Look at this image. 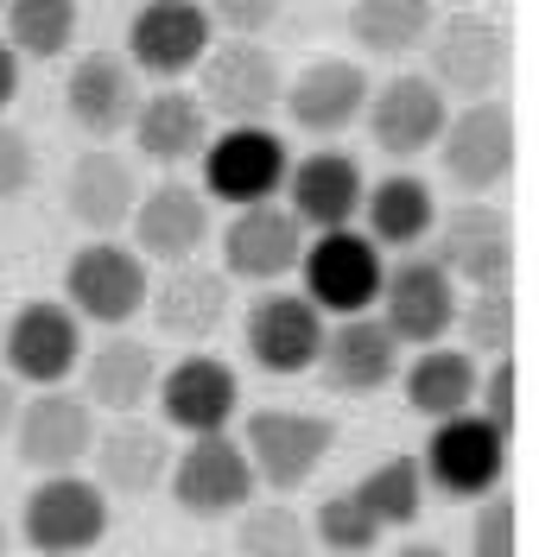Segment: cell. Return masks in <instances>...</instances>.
Returning a JSON list of instances; mask_svg holds the SVG:
<instances>
[{"mask_svg": "<svg viewBox=\"0 0 539 557\" xmlns=\"http://www.w3.org/2000/svg\"><path fill=\"white\" fill-rule=\"evenodd\" d=\"M426 76L438 96H464V102H495L507 76V33L495 13H476V7H457V13H438L431 20L426 45Z\"/></svg>", "mask_w": 539, "mask_h": 557, "instance_id": "obj_1", "label": "cell"}, {"mask_svg": "<svg viewBox=\"0 0 539 557\" xmlns=\"http://www.w3.org/2000/svg\"><path fill=\"white\" fill-rule=\"evenodd\" d=\"M235 444L248 456L254 487L267 494H298L323 469V456L336 450V418L323 412H298V406H260V412L242 418Z\"/></svg>", "mask_w": 539, "mask_h": 557, "instance_id": "obj_2", "label": "cell"}, {"mask_svg": "<svg viewBox=\"0 0 539 557\" xmlns=\"http://www.w3.org/2000/svg\"><path fill=\"white\" fill-rule=\"evenodd\" d=\"M210 121L222 127H273L280 96H286V70L267 45H242V38H216L210 58L197 64V89H191Z\"/></svg>", "mask_w": 539, "mask_h": 557, "instance_id": "obj_3", "label": "cell"}, {"mask_svg": "<svg viewBox=\"0 0 539 557\" xmlns=\"http://www.w3.org/2000/svg\"><path fill=\"white\" fill-rule=\"evenodd\" d=\"M381 247L368 242L362 228H336V235H305V260H298V278H305V305L323 317V323H350V317H368L375 298H381Z\"/></svg>", "mask_w": 539, "mask_h": 557, "instance_id": "obj_4", "label": "cell"}, {"mask_svg": "<svg viewBox=\"0 0 539 557\" xmlns=\"http://www.w3.org/2000/svg\"><path fill=\"white\" fill-rule=\"evenodd\" d=\"M204 197L229 209H254V203H280L292 172V152L280 127H216L210 146H204Z\"/></svg>", "mask_w": 539, "mask_h": 557, "instance_id": "obj_5", "label": "cell"}, {"mask_svg": "<svg viewBox=\"0 0 539 557\" xmlns=\"http://www.w3.org/2000/svg\"><path fill=\"white\" fill-rule=\"evenodd\" d=\"M83 368V323L64 311V298H26L0 323V374L13 386L51 393Z\"/></svg>", "mask_w": 539, "mask_h": 557, "instance_id": "obj_6", "label": "cell"}, {"mask_svg": "<svg viewBox=\"0 0 539 557\" xmlns=\"http://www.w3.org/2000/svg\"><path fill=\"white\" fill-rule=\"evenodd\" d=\"M146 260L127 242H83L64 267V311L76 323H96V330H127L146 311Z\"/></svg>", "mask_w": 539, "mask_h": 557, "instance_id": "obj_7", "label": "cell"}, {"mask_svg": "<svg viewBox=\"0 0 539 557\" xmlns=\"http://www.w3.org/2000/svg\"><path fill=\"white\" fill-rule=\"evenodd\" d=\"M114 525L108 494L89 475H38L33 494L20 500V539L38 557H83L96 552Z\"/></svg>", "mask_w": 539, "mask_h": 557, "instance_id": "obj_8", "label": "cell"}, {"mask_svg": "<svg viewBox=\"0 0 539 557\" xmlns=\"http://www.w3.org/2000/svg\"><path fill=\"white\" fill-rule=\"evenodd\" d=\"M216 26H210V7L197 0H146L140 13L127 20V51L121 64L134 76H152L159 89H179V76L210 58Z\"/></svg>", "mask_w": 539, "mask_h": 557, "instance_id": "obj_9", "label": "cell"}, {"mask_svg": "<svg viewBox=\"0 0 539 557\" xmlns=\"http://www.w3.org/2000/svg\"><path fill=\"white\" fill-rule=\"evenodd\" d=\"M438 165L444 177L469 190V197H489V190H502L507 172H514V152H520V134H514V114L507 102H464L451 108V121H444V134H438Z\"/></svg>", "mask_w": 539, "mask_h": 557, "instance_id": "obj_10", "label": "cell"}, {"mask_svg": "<svg viewBox=\"0 0 539 557\" xmlns=\"http://www.w3.org/2000/svg\"><path fill=\"white\" fill-rule=\"evenodd\" d=\"M438 242V273L457 292H507L514 278V222L502 215V203H464L451 215H438L431 228Z\"/></svg>", "mask_w": 539, "mask_h": 557, "instance_id": "obj_11", "label": "cell"}, {"mask_svg": "<svg viewBox=\"0 0 539 557\" xmlns=\"http://www.w3.org/2000/svg\"><path fill=\"white\" fill-rule=\"evenodd\" d=\"M96 412L83 406V393L71 386H51V393H33L20 399V418H13V450L33 475H83V462L96 450Z\"/></svg>", "mask_w": 539, "mask_h": 557, "instance_id": "obj_12", "label": "cell"}, {"mask_svg": "<svg viewBox=\"0 0 539 557\" xmlns=\"http://www.w3.org/2000/svg\"><path fill=\"white\" fill-rule=\"evenodd\" d=\"M457 285L438 273L431 253H413V260H394L381 273V298H375V317L381 330L394 336L400 348H438L457 323Z\"/></svg>", "mask_w": 539, "mask_h": 557, "instance_id": "obj_13", "label": "cell"}, {"mask_svg": "<svg viewBox=\"0 0 539 557\" xmlns=\"http://www.w3.org/2000/svg\"><path fill=\"white\" fill-rule=\"evenodd\" d=\"M172 500H179L191 520H229V513H242L254 507V469L242 444H235V431H222V437H191L184 450H172Z\"/></svg>", "mask_w": 539, "mask_h": 557, "instance_id": "obj_14", "label": "cell"}, {"mask_svg": "<svg viewBox=\"0 0 539 557\" xmlns=\"http://www.w3.org/2000/svg\"><path fill=\"white\" fill-rule=\"evenodd\" d=\"M152 406L166 418V431L184 437H222L242 412V381L222 355H179L172 368H159Z\"/></svg>", "mask_w": 539, "mask_h": 557, "instance_id": "obj_15", "label": "cell"}, {"mask_svg": "<svg viewBox=\"0 0 539 557\" xmlns=\"http://www.w3.org/2000/svg\"><path fill=\"white\" fill-rule=\"evenodd\" d=\"M502 469H507V437H495L476 412L431 424L426 450H419L426 487L457 494V500H489V494H502Z\"/></svg>", "mask_w": 539, "mask_h": 557, "instance_id": "obj_16", "label": "cell"}, {"mask_svg": "<svg viewBox=\"0 0 539 557\" xmlns=\"http://www.w3.org/2000/svg\"><path fill=\"white\" fill-rule=\"evenodd\" d=\"M305 260V228L286 215V203H254L222 222V278L280 292V278L298 273Z\"/></svg>", "mask_w": 539, "mask_h": 557, "instance_id": "obj_17", "label": "cell"}, {"mask_svg": "<svg viewBox=\"0 0 539 557\" xmlns=\"http://www.w3.org/2000/svg\"><path fill=\"white\" fill-rule=\"evenodd\" d=\"M323 330H330V323H323L298 292H260L248 305V317H242V343H248L254 368H260V374H280V381L318 368Z\"/></svg>", "mask_w": 539, "mask_h": 557, "instance_id": "obj_18", "label": "cell"}, {"mask_svg": "<svg viewBox=\"0 0 539 557\" xmlns=\"http://www.w3.org/2000/svg\"><path fill=\"white\" fill-rule=\"evenodd\" d=\"M127 228H134V253H140V260L184 267V260H197L204 242L216 235V209H210V197H204L197 184L166 177V184L140 190V209H134Z\"/></svg>", "mask_w": 539, "mask_h": 557, "instance_id": "obj_19", "label": "cell"}, {"mask_svg": "<svg viewBox=\"0 0 539 557\" xmlns=\"http://www.w3.org/2000/svg\"><path fill=\"white\" fill-rule=\"evenodd\" d=\"M362 121H368V139H375L388 159H419V152L438 146L444 121H451V102L431 89L419 70H400V76H388V83L368 89Z\"/></svg>", "mask_w": 539, "mask_h": 557, "instance_id": "obj_20", "label": "cell"}, {"mask_svg": "<svg viewBox=\"0 0 539 557\" xmlns=\"http://www.w3.org/2000/svg\"><path fill=\"white\" fill-rule=\"evenodd\" d=\"M64 209H71L76 228H89L96 242H114L134 222V209H140V172H134V159L114 152V146H83L71 177H64Z\"/></svg>", "mask_w": 539, "mask_h": 557, "instance_id": "obj_21", "label": "cell"}, {"mask_svg": "<svg viewBox=\"0 0 539 557\" xmlns=\"http://www.w3.org/2000/svg\"><path fill=\"white\" fill-rule=\"evenodd\" d=\"M362 190H368V177L350 152H305L298 165L286 172V215L305 228V235H336V228H350L362 215Z\"/></svg>", "mask_w": 539, "mask_h": 557, "instance_id": "obj_22", "label": "cell"}, {"mask_svg": "<svg viewBox=\"0 0 539 557\" xmlns=\"http://www.w3.org/2000/svg\"><path fill=\"white\" fill-rule=\"evenodd\" d=\"M229 305H235V285L222 278V267H204V260L172 267V273L146 292L152 330L172 336V343H191V348H204L229 323Z\"/></svg>", "mask_w": 539, "mask_h": 557, "instance_id": "obj_23", "label": "cell"}, {"mask_svg": "<svg viewBox=\"0 0 539 557\" xmlns=\"http://www.w3.org/2000/svg\"><path fill=\"white\" fill-rule=\"evenodd\" d=\"M368 70L356 58H311V64L298 70L286 83V96H280V114H286L298 134H343V127H356L362 108H368Z\"/></svg>", "mask_w": 539, "mask_h": 557, "instance_id": "obj_24", "label": "cell"}, {"mask_svg": "<svg viewBox=\"0 0 539 557\" xmlns=\"http://www.w3.org/2000/svg\"><path fill=\"white\" fill-rule=\"evenodd\" d=\"M64 108H71V121L83 134L108 146V139H121L134 127V114H140V76L121 64L114 51H83L64 76Z\"/></svg>", "mask_w": 539, "mask_h": 557, "instance_id": "obj_25", "label": "cell"}, {"mask_svg": "<svg viewBox=\"0 0 539 557\" xmlns=\"http://www.w3.org/2000/svg\"><path fill=\"white\" fill-rule=\"evenodd\" d=\"M83 406L89 412H108V418H140V406H152V386H159V355L114 330L102 336L96 348H83Z\"/></svg>", "mask_w": 539, "mask_h": 557, "instance_id": "obj_26", "label": "cell"}, {"mask_svg": "<svg viewBox=\"0 0 539 557\" xmlns=\"http://www.w3.org/2000/svg\"><path fill=\"white\" fill-rule=\"evenodd\" d=\"M400 368H406V355H400V343L381 330V317H350V323H330L323 330V348H318V368L311 374H323V386L330 393H381V386L400 381Z\"/></svg>", "mask_w": 539, "mask_h": 557, "instance_id": "obj_27", "label": "cell"}, {"mask_svg": "<svg viewBox=\"0 0 539 557\" xmlns=\"http://www.w3.org/2000/svg\"><path fill=\"white\" fill-rule=\"evenodd\" d=\"M172 475V437L166 424H146V418H114L108 431H96V450H89V482L114 494H152Z\"/></svg>", "mask_w": 539, "mask_h": 557, "instance_id": "obj_28", "label": "cell"}, {"mask_svg": "<svg viewBox=\"0 0 539 557\" xmlns=\"http://www.w3.org/2000/svg\"><path fill=\"white\" fill-rule=\"evenodd\" d=\"M134 152H140L146 165H191V159H204V146H210V114L204 102L191 96V89H152L140 96V114H134Z\"/></svg>", "mask_w": 539, "mask_h": 557, "instance_id": "obj_29", "label": "cell"}, {"mask_svg": "<svg viewBox=\"0 0 539 557\" xmlns=\"http://www.w3.org/2000/svg\"><path fill=\"white\" fill-rule=\"evenodd\" d=\"M362 222L375 247H419L438 228V190L419 172H388L362 190Z\"/></svg>", "mask_w": 539, "mask_h": 557, "instance_id": "obj_30", "label": "cell"}, {"mask_svg": "<svg viewBox=\"0 0 539 557\" xmlns=\"http://www.w3.org/2000/svg\"><path fill=\"white\" fill-rule=\"evenodd\" d=\"M476 381H482V368L469 361L464 348L438 343V348H419L406 368H400V393H406V406L431 424H444V418H464L476 406Z\"/></svg>", "mask_w": 539, "mask_h": 557, "instance_id": "obj_31", "label": "cell"}, {"mask_svg": "<svg viewBox=\"0 0 539 557\" xmlns=\"http://www.w3.org/2000/svg\"><path fill=\"white\" fill-rule=\"evenodd\" d=\"M431 13L426 0H356L343 13V33L356 38V51L368 58H413L431 33Z\"/></svg>", "mask_w": 539, "mask_h": 557, "instance_id": "obj_32", "label": "cell"}, {"mask_svg": "<svg viewBox=\"0 0 539 557\" xmlns=\"http://www.w3.org/2000/svg\"><path fill=\"white\" fill-rule=\"evenodd\" d=\"M0 38L20 64H58L76 45V7L71 0H13L0 7Z\"/></svg>", "mask_w": 539, "mask_h": 557, "instance_id": "obj_33", "label": "cell"}, {"mask_svg": "<svg viewBox=\"0 0 539 557\" xmlns=\"http://www.w3.org/2000/svg\"><path fill=\"white\" fill-rule=\"evenodd\" d=\"M356 500L375 513L381 532H400L426 513V475H419V456H381L368 475L356 482Z\"/></svg>", "mask_w": 539, "mask_h": 557, "instance_id": "obj_34", "label": "cell"}, {"mask_svg": "<svg viewBox=\"0 0 539 557\" xmlns=\"http://www.w3.org/2000/svg\"><path fill=\"white\" fill-rule=\"evenodd\" d=\"M305 532H311V545H323L330 557H368L388 532L375 525V513L356 500V487H336V494H323L318 513L305 520Z\"/></svg>", "mask_w": 539, "mask_h": 557, "instance_id": "obj_35", "label": "cell"}, {"mask_svg": "<svg viewBox=\"0 0 539 557\" xmlns=\"http://www.w3.org/2000/svg\"><path fill=\"white\" fill-rule=\"evenodd\" d=\"M235 520V557H311V532L286 500H254Z\"/></svg>", "mask_w": 539, "mask_h": 557, "instance_id": "obj_36", "label": "cell"}, {"mask_svg": "<svg viewBox=\"0 0 539 557\" xmlns=\"http://www.w3.org/2000/svg\"><path fill=\"white\" fill-rule=\"evenodd\" d=\"M457 336H464V355H489V361H507L514 355V292H469L457 298V323H451Z\"/></svg>", "mask_w": 539, "mask_h": 557, "instance_id": "obj_37", "label": "cell"}, {"mask_svg": "<svg viewBox=\"0 0 539 557\" xmlns=\"http://www.w3.org/2000/svg\"><path fill=\"white\" fill-rule=\"evenodd\" d=\"M469 557H520V520H514V500L489 494L469 520Z\"/></svg>", "mask_w": 539, "mask_h": 557, "instance_id": "obj_38", "label": "cell"}, {"mask_svg": "<svg viewBox=\"0 0 539 557\" xmlns=\"http://www.w3.org/2000/svg\"><path fill=\"white\" fill-rule=\"evenodd\" d=\"M210 26H216V38L260 45V33H273V26H280V7H273V0H216Z\"/></svg>", "mask_w": 539, "mask_h": 557, "instance_id": "obj_39", "label": "cell"}, {"mask_svg": "<svg viewBox=\"0 0 539 557\" xmlns=\"http://www.w3.org/2000/svg\"><path fill=\"white\" fill-rule=\"evenodd\" d=\"M33 184H38V152H33V139L20 134L13 121H0V203L26 197Z\"/></svg>", "mask_w": 539, "mask_h": 557, "instance_id": "obj_40", "label": "cell"}, {"mask_svg": "<svg viewBox=\"0 0 539 557\" xmlns=\"http://www.w3.org/2000/svg\"><path fill=\"white\" fill-rule=\"evenodd\" d=\"M469 412L482 418L495 437L514 431V361H489V374L476 381V406H469Z\"/></svg>", "mask_w": 539, "mask_h": 557, "instance_id": "obj_41", "label": "cell"}, {"mask_svg": "<svg viewBox=\"0 0 539 557\" xmlns=\"http://www.w3.org/2000/svg\"><path fill=\"white\" fill-rule=\"evenodd\" d=\"M20 96V58L7 51V38H0V121H7V108Z\"/></svg>", "mask_w": 539, "mask_h": 557, "instance_id": "obj_42", "label": "cell"}, {"mask_svg": "<svg viewBox=\"0 0 539 557\" xmlns=\"http://www.w3.org/2000/svg\"><path fill=\"white\" fill-rule=\"evenodd\" d=\"M13 418H20V386L0 374V437H13Z\"/></svg>", "mask_w": 539, "mask_h": 557, "instance_id": "obj_43", "label": "cell"}, {"mask_svg": "<svg viewBox=\"0 0 539 557\" xmlns=\"http://www.w3.org/2000/svg\"><path fill=\"white\" fill-rule=\"evenodd\" d=\"M394 557H451V552H444V545H400Z\"/></svg>", "mask_w": 539, "mask_h": 557, "instance_id": "obj_44", "label": "cell"}, {"mask_svg": "<svg viewBox=\"0 0 539 557\" xmlns=\"http://www.w3.org/2000/svg\"><path fill=\"white\" fill-rule=\"evenodd\" d=\"M13 552V532H7V525H0V557Z\"/></svg>", "mask_w": 539, "mask_h": 557, "instance_id": "obj_45", "label": "cell"}]
</instances>
